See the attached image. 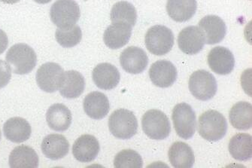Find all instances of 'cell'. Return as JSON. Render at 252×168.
Listing matches in <instances>:
<instances>
[{
  "label": "cell",
  "instance_id": "obj_1",
  "mask_svg": "<svg viewBox=\"0 0 252 168\" xmlns=\"http://www.w3.org/2000/svg\"><path fill=\"white\" fill-rule=\"evenodd\" d=\"M5 59L11 70L18 75H25L33 70L37 62L34 50L24 43L11 46L7 52Z\"/></svg>",
  "mask_w": 252,
  "mask_h": 168
},
{
  "label": "cell",
  "instance_id": "obj_2",
  "mask_svg": "<svg viewBox=\"0 0 252 168\" xmlns=\"http://www.w3.org/2000/svg\"><path fill=\"white\" fill-rule=\"evenodd\" d=\"M227 122L224 116L216 110H208L200 115L198 132L210 142L220 140L227 134Z\"/></svg>",
  "mask_w": 252,
  "mask_h": 168
},
{
  "label": "cell",
  "instance_id": "obj_3",
  "mask_svg": "<svg viewBox=\"0 0 252 168\" xmlns=\"http://www.w3.org/2000/svg\"><path fill=\"white\" fill-rule=\"evenodd\" d=\"M109 128L112 134L118 139H130L137 133V119L131 111L117 109L109 117Z\"/></svg>",
  "mask_w": 252,
  "mask_h": 168
},
{
  "label": "cell",
  "instance_id": "obj_4",
  "mask_svg": "<svg viewBox=\"0 0 252 168\" xmlns=\"http://www.w3.org/2000/svg\"><path fill=\"white\" fill-rule=\"evenodd\" d=\"M50 16L59 29H68L74 27L80 18V8L74 0H58L51 6Z\"/></svg>",
  "mask_w": 252,
  "mask_h": 168
},
{
  "label": "cell",
  "instance_id": "obj_5",
  "mask_svg": "<svg viewBox=\"0 0 252 168\" xmlns=\"http://www.w3.org/2000/svg\"><path fill=\"white\" fill-rule=\"evenodd\" d=\"M145 41L146 48L151 53L162 56L172 50L174 45V35L165 26L155 25L148 31Z\"/></svg>",
  "mask_w": 252,
  "mask_h": 168
},
{
  "label": "cell",
  "instance_id": "obj_6",
  "mask_svg": "<svg viewBox=\"0 0 252 168\" xmlns=\"http://www.w3.org/2000/svg\"><path fill=\"white\" fill-rule=\"evenodd\" d=\"M142 127L144 133L151 139L161 140L170 134L169 118L162 111L158 109H151L144 114Z\"/></svg>",
  "mask_w": 252,
  "mask_h": 168
},
{
  "label": "cell",
  "instance_id": "obj_7",
  "mask_svg": "<svg viewBox=\"0 0 252 168\" xmlns=\"http://www.w3.org/2000/svg\"><path fill=\"white\" fill-rule=\"evenodd\" d=\"M190 93L199 101H206L216 95L217 82L214 75L208 71L200 69L190 75L189 82Z\"/></svg>",
  "mask_w": 252,
  "mask_h": 168
},
{
  "label": "cell",
  "instance_id": "obj_8",
  "mask_svg": "<svg viewBox=\"0 0 252 168\" xmlns=\"http://www.w3.org/2000/svg\"><path fill=\"white\" fill-rule=\"evenodd\" d=\"M172 122L178 136L189 139L196 131V114L190 105L186 102L179 103L172 111Z\"/></svg>",
  "mask_w": 252,
  "mask_h": 168
},
{
  "label": "cell",
  "instance_id": "obj_9",
  "mask_svg": "<svg viewBox=\"0 0 252 168\" xmlns=\"http://www.w3.org/2000/svg\"><path fill=\"white\" fill-rule=\"evenodd\" d=\"M64 71L56 63H46L36 72L37 85L47 93L57 92L61 86Z\"/></svg>",
  "mask_w": 252,
  "mask_h": 168
},
{
  "label": "cell",
  "instance_id": "obj_10",
  "mask_svg": "<svg viewBox=\"0 0 252 168\" xmlns=\"http://www.w3.org/2000/svg\"><path fill=\"white\" fill-rule=\"evenodd\" d=\"M177 69L174 64L166 60L154 63L149 69V77L154 85L159 88H169L176 82Z\"/></svg>",
  "mask_w": 252,
  "mask_h": 168
},
{
  "label": "cell",
  "instance_id": "obj_11",
  "mask_svg": "<svg viewBox=\"0 0 252 168\" xmlns=\"http://www.w3.org/2000/svg\"><path fill=\"white\" fill-rule=\"evenodd\" d=\"M120 64L124 70L128 73H142L147 67L149 58L142 48L136 46L128 47L121 55Z\"/></svg>",
  "mask_w": 252,
  "mask_h": 168
},
{
  "label": "cell",
  "instance_id": "obj_12",
  "mask_svg": "<svg viewBox=\"0 0 252 168\" xmlns=\"http://www.w3.org/2000/svg\"><path fill=\"white\" fill-rule=\"evenodd\" d=\"M208 64L210 69L216 74L228 75L234 69V56L227 48L222 46L216 47L209 51Z\"/></svg>",
  "mask_w": 252,
  "mask_h": 168
},
{
  "label": "cell",
  "instance_id": "obj_13",
  "mask_svg": "<svg viewBox=\"0 0 252 168\" xmlns=\"http://www.w3.org/2000/svg\"><path fill=\"white\" fill-rule=\"evenodd\" d=\"M178 45L181 51L186 55H196L204 47V36L200 28L190 26L179 33Z\"/></svg>",
  "mask_w": 252,
  "mask_h": 168
},
{
  "label": "cell",
  "instance_id": "obj_14",
  "mask_svg": "<svg viewBox=\"0 0 252 168\" xmlns=\"http://www.w3.org/2000/svg\"><path fill=\"white\" fill-rule=\"evenodd\" d=\"M199 28L205 38V43L215 45L223 40L227 33L224 21L216 15H207L199 23Z\"/></svg>",
  "mask_w": 252,
  "mask_h": 168
},
{
  "label": "cell",
  "instance_id": "obj_15",
  "mask_svg": "<svg viewBox=\"0 0 252 168\" xmlns=\"http://www.w3.org/2000/svg\"><path fill=\"white\" fill-rule=\"evenodd\" d=\"M100 150L99 141L93 135L85 134L78 138L72 146V154L77 161L89 163L95 160Z\"/></svg>",
  "mask_w": 252,
  "mask_h": 168
},
{
  "label": "cell",
  "instance_id": "obj_16",
  "mask_svg": "<svg viewBox=\"0 0 252 168\" xmlns=\"http://www.w3.org/2000/svg\"><path fill=\"white\" fill-rule=\"evenodd\" d=\"M93 80L100 89L112 90L120 82V72L116 67L109 63L98 64L92 73Z\"/></svg>",
  "mask_w": 252,
  "mask_h": 168
},
{
  "label": "cell",
  "instance_id": "obj_17",
  "mask_svg": "<svg viewBox=\"0 0 252 168\" xmlns=\"http://www.w3.org/2000/svg\"><path fill=\"white\" fill-rule=\"evenodd\" d=\"M132 35V27L125 23H112L104 33L105 45L111 49H119L126 45Z\"/></svg>",
  "mask_w": 252,
  "mask_h": 168
},
{
  "label": "cell",
  "instance_id": "obj_18",
  "mask_svg": "<svg viewBox=\"0 0 252 168\" xmlns=\"http://www.w3.org/2000/svg\"><path fill=\"white\" fill-rule=\"evenodd\" d=\"M84 110L90 118L96 120L105 118L110 110V103L106 95L99 92H94L85 97Z\"/></svg>",
  "mask_w": 252,
  "mask_h": 168
},
{
  "label": "cell",
  "instance_id": "obj_19",
  "mask_svg": "<svg viewBox=\"0 0 252 168\" xmlns=\"http://www.w3.org/2000/svg\"><path fill=\"white\" fill-rule=\"evenodd\" d=\"M85 80L83 75L75 70L64 72L60 86V93L63 98L75 99L83 94Z\"/></svg>",
  "mask_w": 252,
  "mask_h": 168
},
{
  "label": "cell",
  "instance_id": "obj_20",
  "mask_svg": "<svg viewBox=\"0 0 252 168\" xmlns=\"http://www.w3.org/2000/svg\"><path fill=\"white\" fill-rule=\"evenodd\" d=\"M3 133L6 139L12 143H21L30 139L32 129L26 119L14 117L8 119L4 124Z\"/></svg>",
  "mask_w": 252,
  "mask_h": 168
},
{
  "label": "cell",
  "instance_id": "obj_21",
  "mask_svg": "<svg viewBox=\"0 0 252 168\" xmlns=\"http://www.w3.org/2000/svg\"><path fill=\"white\" fill-rule=\"evenodd\" d=\"M41 148L47 158L51 160H59L69 153V143L63 135L49 134L44 138Z\"/></svg>",
  "mask_w": 252,
  "mask_h": 168
},
{
  "label": "cell",
  "instance_id": "obj_22",
  "mask_svg": "<svg viewBox=\"0 0 252 168\" xmlns=\"http://www.w3.org/2000/svg\"><path fill=\"white\" fill-rule=\"evenodd\" d=\"M46 121L53 131L65 132L72 124V113L65 105L55 103L50 106L47 111Z\"/></svg>",
  "mask_w": 252,
  "mask_h": 168
},
{
  "label": "cell",
  "instance_id": "obj_23",
  "mask_svg": "<svg viewBox=\"0 0 252 168\" xmlns=\"http://www.w3.org/2000/svg\"><path fill=\"white\" fill-rule=\"evenodd\" d=\"M197 8L196 0H168V15L176 22H186L193 18Z\"/></svg>",
  "mask_w": 252,
  "mask_h": 168
},
{
  "label": "cell",
  "instance_id": "obj_24",
  "mask_svg": "<svg viewBox=\"0 0 252 168\" xmlns=\"http://www.w3.org/2000/svg\"><path fill=\"white\" fill-rule=\"evenodd\" d=\"M8 163L12 168H36L38 167L39 159L32 148L22 145L11 151Z\"/></svg>",
  "mask_w": 252,
  "mask_h": 168
},
{
  "label": "cell",
  "instance_id": "obj_25",
  "mask_svg": "<svg viewBox=\"0 0 252 168\" xmlns=\"http://www.w3.org/2000/svg\"><path fill=\"white\" fill-rule=\"evenodd\" d=\"M169 160L173 168H190L195 162L194 153L191 148L183 142H176L169 148Z\"/></svg>",
  "mask_w": 252,
  "mask_h": 168
},
{
  "label": "cell",
  "instance_id": "obj_26",
  "mask_svg": "<svg viewBox=\"0 0 252 168\" xmlns=\"http://www.w3.org/2000/svg\"><path fill=\"white\" fill-rule=\"evenodd\" d=\"M229 119L237 130H249L252 127V105L246 101L237 102L230 109Z\"/></svg>",
  "mask_w": 252,
  "mask_h": 168
},
{
  "label": "cell",
  "instance_id": "obj_27",
  "mask_svg": "<svg viewBox=\"0 0 252 168\" xmlns=\"http://www.w3.org/2000/svg\"><path fill=\"white\" fill-rule=\"evenodd\" d=\"M229 152L233 159L240 162L250 160L252 157V137L248 134L234 135L229 143Z\"/></svg>",
  "mask_w": 252,
  "mask_h": 168
},
{
  "label": "cell",
  "instance_id": "obj_28",
  "mask_svg": "<svg viewBox=\"0 0 252 168\" xmlns=\"http://www.w3.org/2000/svg\"><path fill=\"white\" fill-rule=\"evenodd\" d=\"M112 23H125L134 27L137 21V12L132 4L125 1L118 2L114 5L111 11Z\"/></svg>",
  "mask_w": 252,
  "mask_h": 168
},
{
  "label": "cell",
  "instance_id": "obj_29",
  "mask_svg": "<svg viewBox=\"0 0 252 168\" xmlns=\"http://www.w3.org/2000/svg\"><path fill=\"white\" fill-rule=\"evenodd\" d=\"M114 166L116 168H141L143 166V161L136 151L125 149L117 154Z\"/></svg>",
  "mask_w": 252,
  "mask_h": 168
},
{
  "label": "cell",
  "instance_id": "obj_30",
  "mask_svg": "<svg viewBox=\"0 0 252 168\" xmlns=\"http://www.w3.org/2000/svg\"><path fill=\"white\" fill-rule=\"evenodd\" d=\"M55 37L61 46L63 48H72L79 44L82 40V30L77 25L68 29L58 28L55 34Z\"/></svg>",
  "mask_w": 252,
  "mask_h": 168
},
{
  "label": "cell",
  "instance_id": "obj_31",
  "mask_svg": "<svg viewBox=\"0 0 252 168\" xmlns=\"http://www.w3.org/2000/svg\"><path fill=\"white\" fill-rule=\"evenodd\" d=\"M11 78V70L8 64L0 60V89L8 85Z\"/></svg>",
  "mask_w": 252,
  "mask_h": 168
},
{
  "label": "cell",
  "instance_id": "obj_32",
  "mask_svg": "<svg viewBox=\"0 0 252 168\" xmlns=\"http://www.w3.org/2000/svg\"><path fill=\"white\" fill-rule=\"evenodd\" d=\"M8 45V38L6 34L0 30V55L3 53Z\"/></svg>",
  "mask_w": 252,
  "mask_h": 168
},
{
  "label": "cell",
  "instance_id": "obj_33",
  "mask_svg": "<svg viewBox=\"0 0 252 168\" xmlns=\"http://www.w3.org/2000/svg\"><path fill=\"white\" fill-rule=\"evenodd\" d=\"M0 1L5 4H11V5H12V4H15L19 2L20 0H0Z\"/></svg>",
  "mask_w": 252,
  "mask_h": 168
},
{
  "label": "cell",
  "instance_id": "obj_34",
  "mask_svg": "<svg viewBox=\"0 0 252 168\" xmlns=\"http://www.w3.org/2000/svg\"><path fill=\"white\" fill-rule=\"evenodd\" d=\"M35 2L38 4H47L48 2H51L52 0H33Z\"/></svg>",
  "mask_w": 252,
  "mask_h": 168
},
{
  "label": "cell",
  "instance_id": "obj_35",
  "mask_svg": "<svg viewBox=\"0 0 252 168\" xmlns=\"http://www.w3.org/2000/svg\"><path fill=\"white\" fill-rule=\"evenodd\" d=\"M0 140H1V131H0Z\"/></svg>",
  "mask_w": 252,
  "mask_h": 168
}]
</instances>
